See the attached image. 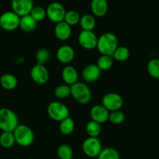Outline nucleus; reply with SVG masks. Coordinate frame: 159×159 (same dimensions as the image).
<instances>
[{
	"instance_id": "obj_31",
	"label": "nucleus",
	"mask_w": 159,
	"mask_h": 159,
	"mask_svg": "<svg viewBox=\"0 0 159 159\" xmlns=\"http://www.w3.org/2000/svg\"><path fill=\"white\" fill-rule=\"evenodd\" d=\"M80 17L81 16H80L79 12H76V11L69 10L66 11V12H65L63 21H65L70 26H75V25L78 24L80 23Z\"/></svg>"
},
{
	"instance_id": "obj_11",
	"label": "nucleus",
	"mask_w": 159,
	"mask_h": 159,
	"mask_svg": "<svg viewBox=\"0 0 159 159\" xmlns=\"http://www.w3.org/2000/svg\"><path fill=\"white\" fill-rule=\"evenodd\" d=\"M30 75L31 79L38 85H43L49 80V71L44 65H34L31 68Z\"/></svg>"
},
{
	"instance_id": "obj_5",
	"label": "nucleus",
	"mask_w": 159,
	"mask_h": 159,
	"mask_svg": "<svg viewBox=\"0 0 159 159\" xmlns=\"http://www.w3.org/2000/svg\"><path fill=\"white\" fill-rule=\"evenodd\" d=\"M47 113L51 120L57 122H61L70 116L69 108L59 101H53L50 102L47 107Z\"/></svg>"
},
{
	"instance_id": "obj_15",
	"label": "nucleus",
	"mask_w": 159,
	"mask_h": 159,
	"mask_svg": "<svg viewBox=\"0 0 159 159\" xmlns=\"http://www.w3.org/2000/svg\"><path fill=\"white\" fill-rule=\"evenodd\" d=\"M101 71L96 64H90L84 67L82 71V78L86 82L92 83L99 79L101 77Z\"/></svg>"
},
{
	"instance_id": "obj_14",
	"label": "nucleus",
	"mask_w": 159,
	"mask_h": 159,
	"mask_svg": "<svg viewBox=\"0 0 159 159\" xmlns=\"http://www.w3.org/2000/svg\"><path fill=\"white\" fill-rule=\"evenodd\" d=\"M56 57L60 63L68 65L74 59V49L70 45H62L58 48L57 51H56Z\"/></svg>"
},
{
	"instance_id": "obj_4",
	"label": "nucleus",
	"mask_w": 159,
	"mask_h": 159,
	"mask_svg": "<svg viewBox=\"0 0 159 159\" xmlns=\"http://www.w3.org/2000/svg\"><path fill=\"white\" fill-rule=\"evenodd\" d=\"M71 96L80 104L88 103L91 99V91L84 82H77L70 85Z\"/></svg>"
},
{
	"instance_id": "obj_34",
	"label": "nucleus",
	"mask_w": 159,
	"mask_h": 159,
	"mask_svg": "<svg viewBox=\"0 0 159 159\" xmlns=\"http://www.w3.org/2000/svg\"><path fill=\"white\" fill-rule=\"evenodd\" d=\"M30 15L37 23L42 21L47 16L46 9H45L41 6H34L31 12H30Z\"/></svg>"
},
{
	"instance_id": "obj_22",
	"label": "nucleus",
	"mask_w": 159,
	"mask_h": 159,
	"mask_svg": "<svg viewBox=\"0 0 159 159\" xmlns=\"http://www.w3.org/2000/svg\"><path fill=\"white\" fill-rule=\"evenodd\" d=\"M59 123V131L62 134L67 136L73 133L75 129V122L71 117L69 116Z\"/></svg>"
},
{
	"instance_id": "obj_19",
	"label": "nucleus",
	"mask_w": 159,
	"mask_h": 159,
	"mask_svg": "<svg viewBox=\"0 0 159 159\" xmlns=\"http://www.w3.org/2000/svg\"><path fill=\"white\" fill-rule=\"evenodd\" d=\"M0 85L5 89L12 90L17 88L18 85V80L13 75L6 73L0 77Z\"/></svg>"
},
{
	"instance_id": "obj_21",
	"label": "nucleus",
	"mask_w": 159,
	"mask_h": 159,
	"mask_svg": "<svg viewBox=\"0 0 159 159\" xmlns=\"http://www.w3.org/2000/svg\"><path fill=\"white\" fill-rule=\"evenodd\" d=\"M79 23L82 28V30L93 31L96 25V20L94 16L90 14H85L80 17Z\"/></svg>"
},
{
	"instance_id": "obj_1",
	"label": "nucleus",
	"mask_w": 159,
	"mask_h": 159,
	"mask_svg": "<svg viewBox=\"0 0 159 159\" xmlns=\"http://www.w3.org/2000/svg\"><path fill=\"white\" fill-rule=\"evenodd\" d=\"M118 47V37L111 32H106L98 37L97 49L101 55L112 56L114 51Z\"/></svg>"
},
{
	"instance_id": "obj_28",
	"label": "nucleus",
	"mask_w": 159,
	"mask_h": 159,
	"mask_svg": "<svg viewBox=\"0 0 159 159\" xmlns=\"http://www.w3.org/2000/svg\"><path fill=\"white\" fill-rule=\"evenodd\" d=\"M147 70L151 77L159 79V59L153 58L148 61Z\"/></svg>"
},
{
	"instance_id": "obj_32",
	"label": "nucleus",
	"mask_w": 159,
	"mask_h": 159,
	"mask_svg": "<svg viewBox=\"0 0 159 159\" xmlns=\"http://www.w3.org/2000/svg\"><path fill=\"white\" fill-rule=\"evenodd\" d=\"M51 57L50 51L46 48H40L35 54V59L37 61V64L45 65Z\"/></svg>"
},
{
	"instance_id": "obj_18",
	"label": "nucleus",
	"mask_w": 159,
	"mask_h": 159,
	"mask_svg": "<svg viewBox=\"0 0 159 159\" xmlns=\"http://www.w3.org/2000/svg\"><path fill=\"white\" fill-rule=\"evenodd\" d=\"M90 9L96 16H104L108 9L107 0H92L90 2Z\"/></svg>"
},
{
	"instance_id": "obj_10",
	"label": "nucleus",
	"mask_w": 159,
	"mask_h": 159,
	"mask_svg": "<svg viewBox=\"0 0 159 159\" xmlns=\"http://www.w3.org/2000/svg\"><path fill=\"white\" fill-rule=\"evenodd\" d=\"M98 37L93 31L81 30L78 35V43L85 50H93L97 48Z\"/></svg>"
},
{
	"instance_id": "obj_6",
	"label": "nucleus",
	"mask_w": 159,
	"mask_h": 159,
	"mask_svg": "<svg viewBox=\"0 0 159 159\" xmlns=\"http://www.w3.org/2000/svg\"><path fill=\"white\" fill-rule=\"evenodd\" d=\"M102 149L101 140L98 138L88 137L82 144L83 152L89 158H97Z\"/></svg>"
},
{
	"instance_id": "obj_8",
	"label": "nucleus",
	"mask_w": 159,
	"mask_h": 159,
	"mask_svg": "<svg viewBox=\"0 0 159 159\" xmlns=\"http://www.w3.org/2000/svg\"><path fill=\"white\" fill-rule=\"evenodd\" d=\"M124 101L123 97L116 93H108L104 95L101 99V105L109 112L120 110Z\"/></svg>"
},
{
	"instance_id": "obj_29",
	"label": "nucleus",
	"mask_w": 159,
	"mask_h": 159,
	"mask_svg": "<svg viewBox=\"0 0 159 159\" xmlns=\"http://www.w3.org/2000/svg\"><path fill=\"white\" fill-rule=\"evenodd\" d=\"M54 95L56 98L59 99H64L71 96V89L70 85L66 84L59 85L55 89Z\"/></svg>"
},
{
	"instance_id": "obj_12",
	"label": "nucleus",
	"mask_w": 159,
	"mask_h": 159,
	"mask_svg": "<svg viewBox=\"0 0 159 159\" xmlns=\"http://www.w3.org/2000/svg\"><path fill=\"white\" fill-rule=\"evenodd\" d=\"M34 6L33 0H12L11 2L12 11L20 17L29 15Z\"/></svg>"
},
{
	"instance_id": "obj_20",
	"label": "nucleus",
	"mask_w": 159,
	"mask_h": 159,
	"mask_svg": "<svg viewBox=\"0 0 159 159\" xmlns=\"http://www.w3.org/2000/svg\"><path fill=\"white\" fill-rule=\"evenodd\" d=\"M37 22L31 17V16L26 15L20 17V26L19 27L23 31L26 33L32 32L37 27Z\"/></svg>"
},
{
	"instance_id": "obj_33",
	"label": "nucleus",
	"mask_w": 159,
	"mask_h": 159,
	"mask_svg": "<svg viewBox=\"0 0 159 159\" xmlns=\"http://www.w3.org/2000/svg\"><path fill=\"white\" fill-rule=\"evenodd\" d=\"M125 119H126V116L121 110L110 112L109 113L108 120L114 125H120V124H123Z\"/></svg>"
},
{
	"instance_id": "obj_2",
	"label": "nucleus",
	"mask_w": 159,
	"mask_h": 159,
	"mask_svg": "<svg viewBox=\"0 0 159 159\" xmlns=\"http://www.w3.org/2000/svg\"><path fill=\"white\" fill-rule=\"evenodd\" d=\"M19 125V119L13 110L0 109V130L2 132H13Z\"/></svg>"
},
{
	"instance_id": "obj_9",
	"label": "nucleus",
	"mask_w": 159,
	"mask_h": 159,
	"mask_svg": "<svg viewBox=\"0 0 159 159\" xmlns=\"http://www.w3.org/2000/svg\"><path fill=\"white\" fill-rule=\"evenodd\" d=\"M65 12V7L58 2H51L46 9L47 17L55 24L63 21Z\"/></svg>"
},
{
	"instance_id": "obj_17",
	"label": "nucleus",
	"mask_w": 159,
	"mask_h": 159,
	"mask_svg": "<svg viewBox=\"0 0 159 159\" xmlns=\"http://www.w3.org/2000/svg\"><path fill=\"white\" fill-rule=\"evenodd\" d=\"M78 71L74 67L71 65H66L64 67L62 71V79L65 84L70 86L78 82Z\"/></svg>"
},
{
	"instance_id": "obj_23",
	"label": "nucleus",
	"mask_w": 159,
	"mask_h": 159,
	"mask_svg": "<svg viewBox=\"0 0 159 159\" xmlns=\"http://www.w3.org/2000/svg\"><path fill=\"white\" fill-rule=\"evenodd\" d=\"M16 144L12 132H2L0 134V145L3 148H11Z\"/></svg>"
},
{
	"instance_id": "obj_7",
	"label": "nucleus",
	"mask_w": 159,
	"mask_h": 159,
	"mask_svg": "<svg viewBox=\"0 0 159 159\" xmlns=\"http://www.w3.org/2000/svg\"><path fill=\"white\" fill-rule=\"evenodd\" d=\"M20 17L13 11H6L0 16V27L6 31H13L20 26Z\"/></svg>"
},
{
	"instance_id": "obj_24",
	"label": "nucleus",
	"mask_w": 159,
	"mask_h": 159,
	"mask_svg": "<svg viewBox=\"0 0 159 159\" xmlns=\"http://www.w3.org/2000/svg\"><path fill=\"white\" fill-rule=\"evenodd\" d=\"M101 131V124L90 120L86 125V132L90 138H98Z\"/></svg>"
},
{
	"instance_id": "obj_3",
	"label": "nucleus",
	"mask_w": 159,
	"mask_h": 159,
	"mask_svg": "<svg viewBox=\"0 0 159 159\" xmlns=\"http://www.w3.org/2000/svg\"><path fill=\"white\" fill-rule=\"evenodd\" d=\"M16 144L20 147L26 148L31 146L34 141V134L32 129L24 124H19L12 132Z\"/></svg>"
},
{
	"instance_id": "obj_26",
	"label": "nucleus",
	"mask_w": 159,
	"mask_h": 159,
	"mask_svg": "<svg viewBox=\"0 0 159 159\" xmlns=\"http://www.w3.org/2000/svg\"><path fill=\"white\" fill-rule=\"evenodd\" d=\"M97 159H120V155L115 148L108 147L101 150Z\"/></svg>"
},
{
	"instance_id": "obj_27",
	"label": "nucleus",
	"mask_w": 159,
	"mask_h": 159,
	"mask_svg": "<svg viewBox=\"0 0 159 159\" xmlns=\"http://www.w3.org/2000/svg\"><path fill=\"white\" fill-rule=\"evenodd\" d=\"M96 65L101 71H108L113 65V58L112 56L101 55L97 61Z\"/></svg>"
},
{
	"instance_id": "obj_25",
	"label": "nucleus",
	"mask_w": 159,
	"mask_h": 159,
	"mask_svg": "<svg viewBox=\"0 0 159 159\" xmlns=\"http://www.w3.org/2000/svg\"><path fill=\"white\" fill-rule=\"evenodd\" d=\"M129 55H130V52L126 47L118 46L114 51L112 57V58L118 61H125L129 58Z\"/></svg>"
},
{
	"instance_id": "obj_13",
	"label": "nucleus",
	"mask_w": 159,
	"mask_h": 159,
	"mask_svg": "<svg viewBox=\"0 0 159 159\" xmlns=\"http://www.w3.org/2000/svg\"><path fill=\"white\" fill-rule=\"evenodd\" d=\"M110 112L104 108L101 104L93 106L90 110V116L91 120L95 121L98 124H104L108 120Z\"/></svg>"
},
{
	"instance_id": "obj_30",
	"label": "nucleus",
	"mask_w": 159,
	"mask_h": 159,
	"mask_svg": "<svg viewBox=\"0 0 159 159\" xmlns=\"http://www.w3.org/2000/svg\"><path fill=\"white\" fill-rule=\"evenodd\" d=\"M57 155L59 159H73V151L68 144H61L57 148Z\"/></svg>"
},
{
	"instance_id": "obj_16",
	"label": "nucleus",
	"mask_w": 159,
	"mask_h": 159,
	"mask_svg": "<svg viewBox=\"0 0 159 159\" xmlns=\"http://www.w3.org/2000/svg\"><path fill=\"white\" fill-rule=\"evenodd\" d=\"M54 34L58 40L61 41H65L71 37V26L67 24L65 21L56 23L54 28Z\"/></svg>"
}]
</instances>
